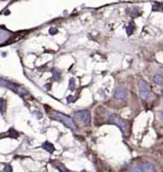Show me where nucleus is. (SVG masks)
Segmentation results:
<instances>
[{
  "mask_svg": "<svg viewBox=\"0 0 163 172\" xmlns=\"http://www.w3.org/2000/svg\"><path fill=\"white\" fill-rule=\"evenodd\" d=\"M109 122L114 124L117 127H119V130H121L122 134L124 136H128V134L130 133L131 130V123L125 120V119H122L120 116L117 115V114H110L109 116Z\"/></svg>",
  "mask_w": 163,
  "mask_h": 172,
  "instance_id": "f257e3e1",
  "label": "nucleus"
},
{
  "mask_svg": "<svg viewBox=\"0 0 163 172\" xmlns=\"http://www.w3.org/2000/svg\"><path fill=\"white\" fill-rule=\"evenodd\" d=\"M49 115L52 119H54V120L62 122L66 127H70L72 130H74V131L77 130V127H76V125L74 124V120L70 116L66 115V114L61 113V112H57L55 111H50Z\"/></svg>",
  "mask_w": 163,
  "mask_h": 172,
  "instance_id": "f03ea898",
  "label": "nucleus"
},
{
  "mask_svg": "<svg viewBox=\"0 0 163 172\" xmlns=\"http://www.w3.org/2000/svg\"><path fill=\"white\" fill-rule=\"evenodd\" d=\"M1 85H2V87H5L7 89H12L13 91L16 92V93L20 94V95H27L29 93L28 90L25 88L20 87V86L15 85V84H13L12 82H9V81H6L5 79H1Z\"/></svg>",
  "mask_w": 163,
  "mask_h": 172,
  "instance_id": "7ed1b4c3",
  "label": "nucleus"
},
{
  "mask_svg": "<svg viewBox=\"0 0 163 172\" xmlns=\"http://www.w3.org/2000/svg\"><path fill=\"white\" fill-rule=\"evenodd\" d=\"M139 94L142 100H147L150 96V89L145 81L141 80L139 82Z\"/></svg>",
  "mask_w": 163,
  "mask_h": 172,
  "instance_id": "20e7f679",
  "label": "nucleus"
},
{
  "mask_svg": "<svg viewBox=\"0 0 163 172\" xmlns=\"http://www.w3.org/2000/svg\"><path fill=\"white\" fill-rule=\"evenodd\" d=\"M114 97L117 100H125L127 98V90L123 86H117L114 89Z\"/></svg>",
  "mask_w": 163,
  "mask_h": 172,
  "instance_id": "39448f33",
  "label": "nucleus"
},
{
  "mask_svg": "<svg viewBox=\"0 0 163 172\" xmlns=\"http://www.w3.org/2000/svg\"><path fill=\"white\" fill-rule=\"evenodd\" d=\"M74 116L78 119L79 121H81L84 124H88L90 123V118H91V115H90V112L89 111H76L74 112Z\"/></svg>",
  "mask_w": 163,
  "mask_h": 172,
  "instance_id": "423d86ee",
  "label": "nucleus"
},
{
  "mask_svg": "<svg viewBox=\"0 0 163 172\" xmlns=\"http://www.w3.org/2000/svg\"><path fill=\"white\" fill-rule=\"evenodd\" d=\"M142 168L144 172H156V166L151 162H145L142 165Z\"/></svg>",
  "mask_w": 163,
  "mask_h": 172,
  "instance_id": "0eeeda50",
  "label": "nucleus"
},
{
  "mask_svg": "<svg viewBox=\"0 0 163 172\" xmlns=\"http://www.w3.org/2000/svg\"><path fill=\"white\" fill-rule=\"evenodd\" d=\"M42 146H43V149H46L48 152H50V153H52V152H54V150H55L54 145L51 144V143H49V142H45L44 144H43Z\"/></svg>",
  "mask_w": 163,
  "mask_h": 172,
  "instance_id": "6e6552de",
  "label": "nucleus"
},
{
  "mask_svg": "<svg viewBox=\"0 0 163 172\" xmlns=\"http://www.w3.org/2000/svg\"><path fill=\"white\" fill-rule=\"evenodd\" d=\"M154 82L157 85H162L163 84V76L159 73L155 74L154 76Z\"/></svg>",
  "mask_w": 163,
  "mask_h": 172,
  "instance_id": "1a4fd4ad",
  "label": "nucleus"
},
{
  "mask_svg": "<svg viewBox=\"0 0 163 172\" xmlns=\"http://www.w3.org/2000/svg\"><path fill=\"white\" fill-rule=\"evenodd\" d=\"M9 137H13V138H17L18 137V133L15 131V130H13V128H11V130H9Z\"/></svg>",
  "mask_w": 163,
  "mask_h": 172,
  "instance_id": "9d476101",
  "label": "nucleus"
},
{
  "mask_svg": "<svg viewBox=\"0 0 163 172\" xmlns=\"http://www.w3.org/2000/svg\"><path fill=\"white\" fill-rule=\"evenodd\" d=\"M132 172H144V171H143L142 166H140V165H136V166H133V168Z\"/></svg>",
  "mask_w": 163,
  "mask_h": 172,
  "instance_id": "9b49d317",
  "label": "nucleus"
},
{
  "mask_svg": "<svg viewBox=\"0 0 163 172\" xmlns=\"http://www.w3.org/2000/svg\"><path fill=\"white\" fill-rule=\"evenodd\" d=\"M57 168H58L59 172H69V170L67 169L64 165H59V166H57Z\"/></svg>",
  "mask_w": 163,
  "mask_h": 172,
  "instance_id": "f8f14e48",
  "label": "nucleus"
},
{
  "mask_svg": "<svg viewBox=\"0 0 163 172\" xmlns=\"http://www.w3.org/2000/svg\"><path fill=\"white\" fill-rule=\"evenodd\" d=\"M52 73H55V79H56V80H58V79H59V76H60V72H59V71H57L55 69H54V70H52Z\"/></svg>",
  "mask_w": 163,
  "mask_h": 172,
  "instance_id": "ddd939ff",
  "label": "nucleus"
},
{
  "mask_svg": "<svg viewBox=\"0 0 163 172\" xmlns=\"http://www.w3.org/2000/svg\"><path fill=\"white\" fill-rule=\"evenodd\" d=\"M5 172H12V168H11V165H7L6 168H5Z\"/></svg>",
  "mask_w": 163,
  "mask_h": 172,
  "instance_id": "4468645a",
  "label": "nucleus"
},
{
  "mask_svg": "<svg viewBox=\"0 0 163 172\" xmlns=\"http://www.w3.org/2000/svg\"><path fill=\"white\" fill-rule=\"evenodd\" d=\"M70 89L73 90L74 89V79H71V84H70Z\"/></svg>",
  "mask_w": 163,
  "mask_h": 172,
  "instance_id": "2eb2a0df",
  "label": "nucleus"
},
{
  "mask_svg": "<svg viewBox=\"0 0 163 172\" xmlns=\"http://www.w3.org/2000/svg\"><path fill=\"white\" fill-rule=\"evenodd\" d=\"M1 109H2V112L4 111V100L1 99Z\"/></svg>",
  "mask_w": 163,
  "mask_h": 172,
  "instance_id": "dca6fc26",
  "label": "nucleus"
}]
</instances>
